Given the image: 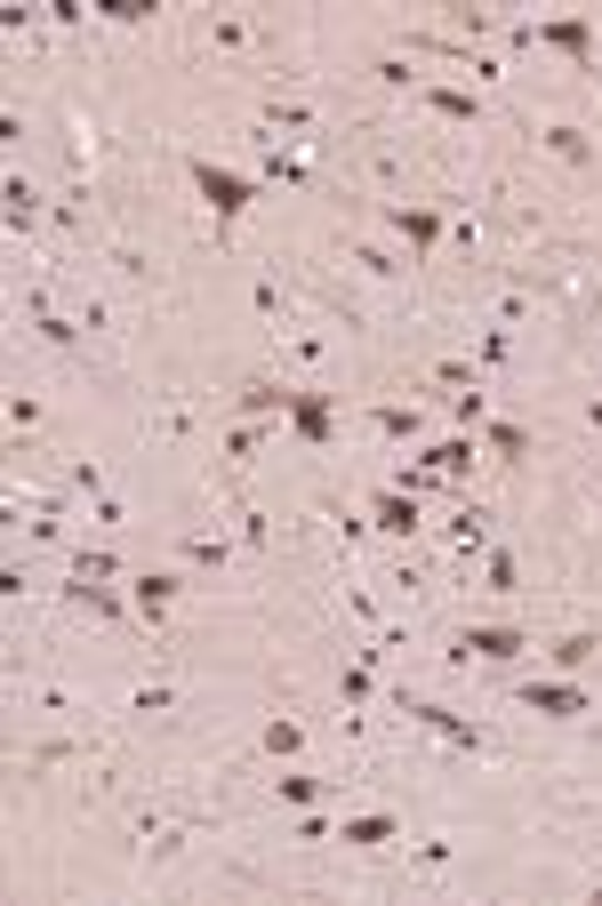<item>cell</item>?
<instances>
[{
    "instance_id": "obj_1",
    "label": "cell",
    "mask_w": 602,
    "mask_h": 906,
    "mask_svg": "<svg viewBox=\"0 0 602 906\" xmlns=\"http://www.w3.org/2000/svg\"><path fill=\"white\" fill-rule=\"evenodd\" d=\"M185 177H193V193L210 200V217L217 225H233V217H249V200H257V177H242V169H217V161H185Z\"/></svg>"
},
{
    "instance_id": "obj_2",
    "label": "cell",
    "mask_w": 602,
    "mask_h": 906,
    "mask_svg": "<svg viewBox=\"0 0 602 906\" xmlns=\"http://www.w3.org/2000/svg\"><path fill=\"white\" fill-rule=\"evenodd\" d=\"M522 650H530L522 626H466L458 650H450V666H475V658H482V666H514Z\"/></svg>"
},
{
    "instance_id": "obj_3",
    "label": "cell",
    "mask_w": 602,
    "mask_h": 906,
    "mask_svg": "<svg viewBox=\"0 0 602 906\" xmlns=\"http://www.w3.org/2000/svg\"><path fill=\"white\" fill-rule=\"evenodd\" d=\"M386 225L401 233V241H410V265L433 249V241H442V233H450V217H442V200H386Z\"/></svg>"
},
{
    "instance_id": "obj_4",
    "label": "cell",
    "mask_w": 602,
    "mask_h": 906,
    "mask_svg": "<svg viewBox=\"0 0 602 906\" xmlns=\"http://www.w3.org/2000/svg\"><path fill=\"white\" fill-rule=\"evenodd\" d=\"M514 707H522V714H547V722H579V714H594V698H586L579 682H522Z\"/></svg>"
},
{
    "instance_id": "obj_5",
    "label": "cell",
    "mask_w": 602,
    "mask_h": 906,
    "mask_svg": "<svg viewBox=\"0 0 602 906\" xmlns=\"http://www.w3.org/2000/svg\"><path fill=\"white\" fill-rule=\"evenodd\" d=\"M401 714H410L418 730H433V738H450L458 754H482V730L466 714H450V707H433V698H401Z\"/></svg>"
},
{
    "instance_id": "obj_6",
    "label": "cell",
    "mask_w": 602,
    "mask_h": 906,
    "mask_svg": "<svg viewBox=\"0 0 602 906\" xmlns=\"http://www.w3.org/2000/svg\"><path fill=\"white\" fill-rule=\"evenodd\" d=\"M530 41H539V49H562L571 64H586V73H594V17H547V24H530Z\"/></svg>"
},
{
    "instance_id": "obj_7",
    "label": "cell",
    "mask_w": 602,
    "mask_h": 906,
    "mask_svg": "<svg viewBox=\"0 0 602 906\" xmlns=\"http://www.w3.org/2000/svg\"><path fill=\"white\" fill-rule=\"evenodd\" d=\"M185 594V578H170V569H137L129 578V601H137V618L153 626V618H170V601Z\"/></svg>"
},
{
    "instance_id": "obj_8",
    "label": "cell",
    "mask_w": 602,
    "mask_h": 906,
    "mask_svg": "<svg viewBox=\"0 0 602 906\" xmlns=\"http://www.w3.org/2000/svg\"><path fill=\"white\" fill-rule=\"evenodd\" d=\"M289 425L322 450V442H329V425H338V401H329V393H289Z\"/></svg>"
},
{
    "instance_id": "obj_9",
    "label": "cell",
    "mask_w": 602,
    "mask_h": 906,
    "mask_svg": "<svg viewBox=\"0 0 602 906\" xmlns=\"http://www.w3.org/2000/svg\"><path fill=\"white\" fill-rule=\"evenodd\" d=\"M370 522L386 529V538H418V497L410 490H378L370 497Z\"/></svg>"
},
{
    "instance_id": "obj_10",
    "label": "cell",
    "mask_w": 602,
    "mask_h": 906,
    "mask_svg": "<svg viewBox=\"0 0 602 906\" xmlns=\"http://www.w3.org/2000/svg\"><path fill=\"white\" fill-rule=\"evenodd\" d=\"M64 601H73V610H89V618H121V610H137V601L113 594L105 578H73V586H64Z\"/></svg>"
},
{
    "instance_id": "obj_11",
    "label": "cell",
    "mask_w": 602,
    "mask_h": 906,
    "mask_svg": "<svg viewBox=\"0 0 602 906\" xmlns=\"http://www.w3.org/2000/svg\"><path fill=\"white\" fill-rule=\"evenodd\" d=\"M370 425L386 433V442H418V433H426V401H378Z\"/></svg>"
},
{
    "instance_id": "obj_12",
    "label": "cell",
    "mask_w": 602,
    "mask_h": 906,
    "mask_svg": "<svg viewBox=\"0 0 602 906\" xmlns=\"http://www.w3.org/2000/svg\"><path fill=\"white\" fill-rule=\"evenodd\" d=\"M418 105H426V113H442V121H482V96H475V89H442V81H426V89H418Z\"/></svg>"
},
{
    "instance_id": "obj_13",
    "label": "cell",
    "mask_w": 602,
    "mask_h": 906,
    "mask_svg": "<svg viewBox=\"0 0 602 906\" xmlns=\"http://www.w3.org/2000/svg\"><path fill=\"white\" fill-rule=\"evenodd\" d=\"M442 538H450L458 554H482V546H490V506H475V497H466V506L450 514V529H442Z\"/></svg>"
},
{
    "instance_id": "obj_14",
    "label": "cell",
    "mask_w": 602,
    "mask_h": 906,
    "mask_svg": "<svg viewBox=\"0 0 602 906\" xmlns=\"http://www.w3.org/2000/svg\"><path fill=\"white\" fill-rule=\"evenodd\" d=\"M539 145H547L554 161H571V169H586V161H594V137H586V128H571V121H547Z\"/></svg>"
},
{
    "instance_id": "obj_15",
    "label": "cell",
    "mask_w": 602,
    "mask_h": 906,
    "mask_svg": "<svg viewBox=\"0 0 602 906\" xmlns=\"http://www.w3.org/2000/svg\"><path fill=\"white\" fill-rule=\"evenodd\" d=\"M418 457L442 465L450 482H475V457H482V450H475V433H458V442H433V450H418Z\"/></svg>"
},
{
    "instance_id": "obj_16",
    "label": "cell",
    "mask_w": 602,
    "mask_h": 906,
    "mask_svg": "<svg viewBox=\"0 0 602 906\" xmlns=\"http://www.w3.org/2000/svg\"><path fill=\"white\" fill-rule=\"evenodd\" d=\"M289 393H297V385H282V378H257V385H242L233 401H242V418H274V410L289 418Z\"/></svg>"
},
{
    "instance_id": "obj_17",
    "label": "cell",
    "mask_w": 602,
    "mask_h": 906,
    "mask_svg": "<svg viewBox=\"0 0 602 906\" xmlns=\"http://www.w3.org/2000/svg\"><path fill=\"white\" fill-rule=\"evenodd\" d=\"M401 834V819H386V811H361V819H346V851H386Z\"/></svg>"
},
{
    "instance_id": "obj_18",
    "label": "cell",
    "mask_w": 602,
    "mask_h": 906,
    "mask_svg": "<svg viewBox=\"0 0 602 906\" xmlns=\"http://www.w3.org/2000/svg\"><path fill=\"white\" fill-rule=\"evenodd\" d=\"M265 128H297V137H314L322 113H314V105H297V96H265Z\"/></svg>"
},
{
    "instance_id": "obj_19",
    "label": "cell",
    "mask_w": 602,
    "mask_h": 906,
    "mask_svg": "<svg viewBox=\"0 0 602 906\" xmlns=\"http://www.w3.org/2000/svg\"><path fill=\"white\" fill-rule=\"evenodd\" d=\"M185 562H193V569H225V562H233V538H225V529H193V538H185Z\"/></svg>"
},
{
    "instance_id": "obj_20",
    "label": "cell",
    "mask_w": 602,
    "mask_h": 906,
    "mask_svg": "<svg viewBox=\"0 0 602 906\" xmlns=\"http://www.w3.org/2000/svg\"><path fill=\"white\" fill-rule=\"evenodd\" d=\"M482 586H490V594H522V562H514L507 546H490V554H482Z\"/></svg>"
},
{
    "instance_id": "obj_21",
    "label": "cell",
    "mask_w": 602,
    "mask_h": 906,
    "mask_svg": "<svg viewBox=\"0 0 602 906\" xmlns=\"http://www.w3.org/2000/svg\"><path fill=\"white\" fill-rule=\"evenodd\" d=\"M32 225H41V193L24 177H9V233H32Z\"/></svg>"
},
{
    "instance_id": "obj_22",
    "label": "cell",
    "mask_w": 602,
    "mask_h": 906,
    "mask_svg": "<svg viewBox=\"0 0 602 906\" xmlns=\"http://www.w3.org/2000/svg\"><path fill=\"white\" fill-rule=\"evenodd\" d=\"M297 747H306V730H297L289 714H274V722H265V754H274V762H297Z\"/></svg>"
},
{
    "instance_id": "obj_23",
    "label": "cell",
    "mask_w": 602,
    "mask_h": 906,
    "mask_svg": "<svg viewBox=\"0 0 602 906\" xmlns=\"http://www.w3.org/2000/svg\"><path fill=\"white\" fill-rule=\"evenodd\" d=\"M394 490H410V497H433V490H442V465L410 457V465H401V474H394Z\"/></svg>"
},
{
    "instance_id": "obj_24",
    "label": "cell",
    "mask_w": 602,
    "mask_h": 906,
    "mask_svg": "<svg viewBox=\"0 0 602 906\" xmlns=\"http://www.w3.org/2000/svg\"><path fill=\"white\" fill-rule=\"evenodd\" d=\"M594 650H602V642H594V634H562V642H554V650H547V658H554V666H562V675H579V666H586V658H594Z\"/></svg>"
},
{
    "instance_id": "obj_25",
    "label": "cell",
    "mask_w": 602,
    "mask_h": 906,
    "mask_svg": "<svg viewBox=\"0 0 602 906\" xmlns=\"http://www.w3.org/2000/svg\"><path fill=\"white\" fill-rule=\"evenodd\" d=\"M274 794L306 811V802H322V779H306V770H282V779H274Z\"/></svg>"
},
{
    "instance_id": "obj_26",
    "label": "cell",
    "mask_w": 602,
    "mask_h": 906,
    "mask_svg": "<svg viewBox=\"0 0 602 906\" xmlns=\"http://www.w3.org/2000/svg\"><path fill=\"white\" fill-rule=\"evenodd\" d=\"M482 442H490L498 457H522V450H530V433H522V425H490V418H482Z\"/></svg>"
},
{
    "instance_id": "obj_27",
    "label": "cell",
    "mask_w": 602,
    "mask_h": 906,
    "mask_svg": "<svg viewBox=\"0 0 602 906\" xmlns=\"http://www.w3.org/2000/svg\"><path fill=\"white\" fill-rule=\"evenodd\" d=\"M73 578H121V562H113L105 546H81V554H73Z\"/></svg>"
},
{
    "instance_id": "obj_28",
    "label": "cell",
    "mask_w": 602,
    "mask_h": 906,
    "mask_svg": "<svg viewBox=\"0 0 602 906\" xmlns=\"http://www.w3.org/2000/svg\"><path fill=\"white\" fill-rule=\"evenodd\" d=\"M346 257L361 265V274H378V281H394V274H401V257H386V249H370V241H354Z\"/></svg>"
},
{
    "instance_id": "obj_29",
    "label": "cell",
    "mask_w": 602,
    "mask_h": 906,
    "mask_svg": "<svg viewBox=\"0 0 602 906\" xmlns=\"http://www.w3.org/2000/svg\"><path fill=\"white\" fill-rule=\"evenodd\" d=\"M433 385H450V393H475V361H433Z\"/></svg>"
},
{
    "instance_id": "obj_30",
    "label": "cell",
    "mask_w": 602,
    "mask_h": 906,
    "mask_svg": "<svg viewBox=\"0 0 602 906\" xmlns=\"http://www.w3.org/2000/svg\"><path fill=\"white\" fill-rule=\"evenodd\" d=\"M265 177H274V185H306V161H297V153H265Z\"/></svg>"
},
{
    "instance_id": "obj_31",
    "label": "cell",
    "mask_w": 602,
    "mask_h": 906,
    "mask_svg": "<svg viewBox=\"0 0 602 906\" xmlns=\"http://www.w3.org/2000/svg\"><path fill=\"white\" fill-rule=\"evenodd\" d=\"M225 450H233V457H257V450H265V425H257V418H249V425H233V433H225Z\"/></svg>"
},
{
    "instance_id": "obj_32",
    "label": "cell",
    "mask_w": 602,
    "mask_h": 906,
    "mask_svg": "<svg viewBox=\"0 0 602 906\" xmlns=\"http://www.w3.org/2000/svg\"><path fill=\"white\" fill-rule=\"evenodd\" d=\"M9 425H17V433L41 425V393H9Z\"/></svg>"
},
{
    "instance_id": "obj_33",
    "label": "cell",
    "mask_w": 602,
    "mask_h": 906,
    "mask_svg": "<svg viewBox=\"0 0 602 906\" xmlns=\"http://www.w3.org/2000/svg\"><path fill=\"white\" fill-rule=\"evenodd\" d=\"M450 410H458V425H482V418H490V393L475 385V393H458V401H450Z\"/></svg>"
},
{
    "instance_id": "obj_34",
    "label": "cell",
    "mask_w": 602,
    "mask_h": 906,
    "mask_svg": "<svg viewBox=\"0 0 602 906\" xmlns=\"http://www.w3.org/2000/svg\"><path fill=\"white\" fill-rule=\"evenodd\" d=\"M129 707H137V714H170V682H145L137 698H129Z\"/></svg>"
},
{
    "instance_id": "obj_35",
    "label": "cell",
    "mask_w": 602,
    "mask_h": 906,
    "mask_svg": "<svg viewBox=\"0 0 602 906\" xmlns=\"http://www.w3.org/2000/svg\"><path fill=\"white\" fill-rule=\"evenodd\" d=\"M210 41H217V49H242V41H249V24H242V17H217V24H210Z\"/></svg>"
},
{
    "instance_id": "obj_36",
    "label": "cell",
    "mask_w": 602,
    "mask_h": 906,
    "mask_svg": "<svg viewBox=\"0 0 602 906\" xmlns=\"http://www.w3.org/2000/svg\"><path fill=\"white\" fill-rule=\"evenodd\" d=\"M329 529H338V538H346V546H361V538H370V529H378V522H361V514H329Z\"/></svg>"
},
{
    "instance_id": "obj_37",
    "label": "cell",
    "mask_w": 602,
    "mask_h": 906,
    "mask_svg": "<svg viewBox=\"0 0 602 906\" xmlns=\"http://www.w3.org/2000/svg\"><path fill=\"white\" fill-rule=\"evenodd\" d=\"M586 425H594V433H602V401H586Z\"/></svg>"
}]
</instances>
